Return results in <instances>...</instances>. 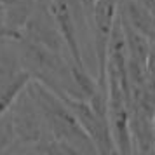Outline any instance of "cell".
<instances>
[{"mask_svg":"<svg viewBox=\"0 0 155 155\" xmlns=\"http://www.w3.org/2000/svg\"><path fill=\"white\" fill-rule=\"evenodd\" d=\"M126 21L148 38H155V16L152 11L136 2H129L126 7Z\"/></svg>","mask_w":155,"mask_h":155,"instance_id":"3957f363","label":"cell"},{"mask_svg":"<svg viewBox=\"0 0 155 155\" xmlns=\"http://www.w3.org/2000/svg\"><path fill=\"white\" fill-rule=\"evenodd\" d=\"M58 94L64 99V103L70 106L71 112L75 113V117L82 124V127L85 129V133L91 136V140L94 141V145L98 147V152H101V153L113 152L115 148L112 147L110 127H108L106 115L99 113L94 106L89 105V103H85L82 98L75 99V98H71L68 92H58Z\"/></svg>","mask_w":155,"mask_h":155,"instance_id":"7a4b0ae2","label":"cell"},{"mask_svg":"<svg viewBox=\"0 0 155 155\" xmlns=\"http://www.w3.org/2000/svg\"><path fill=\"white\" fill-rule=\"evenodd\" d=\"M28 92L42 112L56 143L64 148V152H98V147L94 145L91 136L85 133L75 113L58 92L49 89L42 82L30 84Z\"/></svg>","mask_w":155,"mask_h":155,"instance_id":"6da1fadb","label":"cell"}]
</instances>
